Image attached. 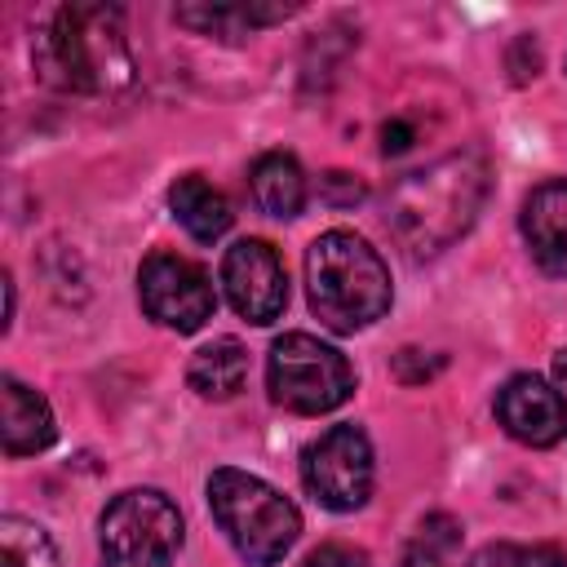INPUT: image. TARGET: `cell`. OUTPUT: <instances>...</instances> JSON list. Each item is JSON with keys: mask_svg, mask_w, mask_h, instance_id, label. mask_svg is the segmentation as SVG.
Here are the masks:
<instances>
[{"mask_svg": "<svg viewBox=\"0 0 567 567\" xmlns=\"http://www.w3.org/2000/svg\"><path fill=\"white\" fill-rule=\"evenodd\" d=\"M186 381L199 399H235L248 381V350L235 337H221V341L195 350V359L186 368Z\"/></svg>", "mask_w": 567, "mask_h": 567, "instance_id": "16", "label": "cell"}, {"mask_svg": "<svg viewBox=\"0 0 567 567\" xmlns=\"http://www.w3.org/2000/svg\"><path fill=\"white\" fill-rule=\"evenodd\" d=\"M137 297H142V310L173 332H199L217 306L208 275L190 257H177V252H151L142 261Z\"/></svg>", "mask_w": 567, "mask_h": 567, "instance_id": "8", "label": "cell"}, {"mask_svg": "<svg viewBox=\"0 0 567 567\" xmlns=\"http://www.w3.org/2000/svg\"><path fill=\"white\" fill-rule=\"evenodd\" d=\"M412 146V128L403 124V120H390L385 128H381V151L385 155H399V151H408Z\"/></svg>", "mask_w": 567, "mask_h": 567, "instance_id": "22", "label": "cell"}, {"mask_svg": "<svg viewBox=\"0 0 567 567\" xmlns=\"http://www.w3.org/2000/svg\"><path fill=\"white\" fill-rule=\"evenodd\" d=\"M306 567H368V554L354 549V545L328 540V545H319V549L306 558Z\"/></svg>", "mask_w": 567, "mask_h": 567, "instance_id": "20", "label": "cell"}, {"mask_svg": "<svg viewBox=\"0 0 567 567\" xmlns=\"http://www.w3.org/2000/svg\"><path fill=\"white\" fill-rule=\"evenodd\" d=\"M306 492L337 514H350L372 492V443L359 425H332L301 452Z\"/></svg>", "mask_w": 567, "mask_h": 567, "instance_id": "7", "label": "cell"}, {"mask_svg": "<svg viewBox=\"0 0 567 567\" xmlns=\"http://www.w3.org/2000/svg\"><path fill=\"white\" fill-rule=\"evenodd\" d=\"M518 226H523L532 261L545 275L567 279V177H549L532 186V195L523 199Z\"/></svg>", "mask_w": 567, "mask_h": 567, "instance_id": "11", "label": "cell"}, {"mask_svg": "<svg viewBox=\"0 0 567 567\" xmlns=\"http://www.w3.org/2000/svg\"><path fill=\"white\" fill-rule=\"evenodd\" d=\"M0 567H62V554L40 523L4 514L0 518Z\"/></svg>", "mask_w": 567, "mask_h": 567, "instance_id": "17", "label": "cell"}, {"mask_svg": "<svg viewBox=\"0 0 567 567\" xmlns=\"http://www.w3.org/2000/svg\"><path fill=\"white\" fill-rule=\"evenodd\" d=\"M208 509L248 567L284 563V554L301 536L297 505L284 492H275L266 478L230 470V465L208 474Z\"/></svg>", "mask_w": 567, "mask_h": 567, "instance_id": "4", "label": "cell"}, {"mask_svg": "<svg viewBox=\"0 0 567 567\" xmlns=\"http://www.w3.org/2000/svg\"><path fill=\"white\" fill-rule=\"evenodd\" d=\"M478 567H567V554L558 545H492Z\"/></svg>", "mask_w": 567, "mask_h": 567, "instance_id": "19", "label": "cell"}, {"mask_svg": "<svg viewBox=\"0 0 567 567\" xmlns=\"http://www.w3.org/2000/svg\"><path fill=\"white\" fill-rule=\"evenodd\" d=\"M0 434H4L9 456H35L58 439V425H53L44 394L22 385L18 377L0 381Z\"/></svg>", "mask_w": 567, "mask_h": 567, "instance_id": "12", "label": "cell"}, {"mask_svg": "<svg viewBox=\"0 0 567 567\" xmlns=\"http://www.w3.org/2000/svg\"><path fill=\"white\" fill-rule=\"evenodd\" d=\"M288 13H297V4H182L177 22L199 31V35H217V40H244L257 27L284 22Z\"/></svg>", "mask_w": 567, "mask_h": 567, "instance_id": "15", "label": "cell"}, {"mask_svg": "<svg viewBox=\"0 0 567 567\" xmlns=\"http://www.w3.org/2000/svg\"><path fill=\"white\" fill-rule=\"evenodd\" d=\"M168 204H173V217L186 226V235H190V239H199V244L221 239V235L230 230V221H235L230 199H226L213 182H204L199 173L177 177V182H173V190H168Z\"/></svg>", "mask_w": 567, "mask_h": 567, "instance_id": "14", "label": "cell"}, {"mask_svg": "<svg viewBox=\"0 0 567 567\" xmlns=\"http://www.w3.org/2000/svg\"><path fill=\"white\" fill-rule=\"evenodd\" d=\"M319 190H323V199H328L332 208H350V204H359V199L368 195V190H363V182H359V177H350V173H328Z\"/></svg>", "mask_w": 567, "mask_h": 567, "instance_id": "21", "label": "cell"}, {"mask_svg": "<svg viewBox=\"0 0 567 567\" xmlns=\"http://www.w3.org/2000/svg\"><path fill=\"white\" fill-rule=\"evenodd\" d=\"M554 372H558V381H563V385H567V350H563V354H558V359H554Z\"/></svg>", "mask_w": 567, "mask_h": 567, "instance_id": "23", "label": "cell"}, {"mask_svg": "<svg viewBox=\"0 0 567 567\" xmlns=\"http://www.w3.org/2000/svg\"><path fill=\"white\" fill-rule=\"evenodd\" d=\"M102 567H173L182 549V514L155 487L120 492L97 518Z\"/></svg>", "mask_w": 567, "mask_h": 567, "instance_id": "6", "label": "cell"}, {"mask_svg": "<svg viewBox=\"0 0 567 567\" xmlns=\"http://www.w3.org/2000/svg\"><path fill=\"white\" fill-rule=\"evenodd\" d=\"M492 186V168L483 151H452L403 182H394L385 204V226L408 248V257H439L452 248L478 217Z\"/></svg>", "mask_w": 567, "mask_h": 567, "instance_id": "1", "label": "cell"}, {"mask_svg": "<svg viewBox=\"0 0 567 567\" xmlns=\"http://www.w3.org/2000/svg\"><path fill=\"white\" fill-rule=\"evenodd\" d=\"M496 421L527 447H554L567 434V399L549 381L523 372L496 390Z\"/></svg>", "mask_w": 567, "mask_h": 567, "instance_id": "10", "label": "cell"}, {"mask_svg": "<svg viewBox=\"0 0 567 567\" xmlns=\"http://www.w3.org/2000/svg\"><path fill=\"white\" fill-rule=\"evenodd\" d=\"M40 84L71 97H115L133 84L124 13L115 4H62L35 35Z\"/></svg>", "mask_w": 567, "mask_h": 567, "instance_id": "2", "label": "cell"}, {"mask_svg": "<svg viewBox=\"0 0 567 567\" xmlns=\"http://www.w3.org/2000/svg\"><path fill=\"white\" fill-rule=\"evenodd\" d=\"M461 540H465V532H461V523L452 514H430L416 527V536L408 540L399 567H456Z\"/></svg>", "mask_w": 567, "mask_h": 567, "instance_id": "18", "label": "cell"}, {"mask_svg": "<svg viewBox=\"0 0 567 567\" xmlns=\"http://www.w3.org/2000/svg\"><path fill=\"white\" fill-rule=\"evenodd\" d=\"M248 190H252V204L279 221L306 208V173L288 151H266L248 173Z\"/></svg>", "mask_w": 567, "mask_h": 567, "instance_id": "13", "label": "cell"}, {"mask_svg": "<svg viewBox=\"0 0 567 567\" xmlns=\"http://www.w3.org/2000/svg\"><path fill=\"white\" fill-rule=\"evenodd\" d=\"M221 284H226V297L230 306L266 328L284 315L288 306V279H284V261L279 252L266 244V239H239L235 248H226V261H221Z\"/></svg>", "mask_w": 567, "mask_h": 567, "instance_id": "9", "label": "cell"}, {"mask_svg": "<svg viewBox=\"0 0 567 567\" xmlns=\"http://www.w3.org/2000/svg\"><path fill=\"white\" fill-rule=\"evenodd\" d=\"M310 310L332 332H359L390 310V270L354 230H328L306 248Z\"/></svg>", "mask_w": 567, "mask_h": 567, "instance_id": "3", "label": "cell"}, {"mask_svg": "<svg viewBox=\"0 0 567 567\" xmlns=\"http://www.w3.org/2000/svg\"><path fill=\"white\" fill-rule=\"evenodd\" d=\"M266 385L279 408L319 416L354 394V368L337 346L310 332H284L266 354Z\"/></svg>", "mask_w": 567, "mask_h": 567, "instance_id": "5", "label": "cell"}]
</instances>
